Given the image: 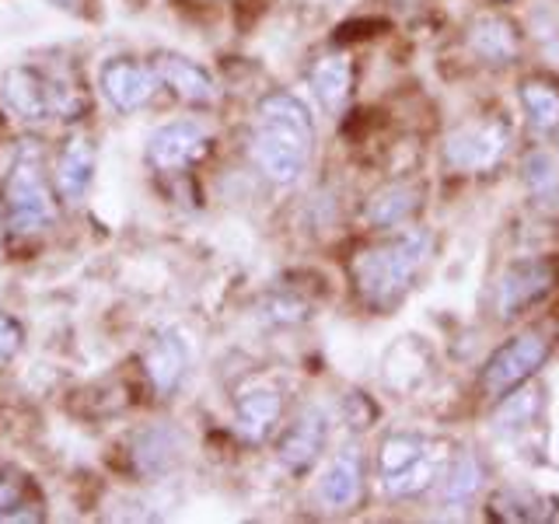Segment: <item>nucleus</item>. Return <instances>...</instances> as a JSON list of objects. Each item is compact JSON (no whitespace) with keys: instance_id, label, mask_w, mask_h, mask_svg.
<instances>
[{"instance_id":"1","label":"nucleus","mask_w":559,"mask_h":524,"mask_svg":"<svg viewBox=\"0 0 559 524\" xmlns=\"http://www.w3.org/2000/svg\"><path fill=\"white\" fill-rule=\"evenodd\" d=\"M314 122L308 105L290 92H273L259 102L252 130V162L276 186H294L308 171Z\"/></svg>"},{"instance_id":"2","label":"nucleus","mask_w":559,"mask_h":524,"mask_svg":"<svg viewBox=\"0 0 559 524\" xmlns=\"http://www.w3.org/2000/svg\"><path fill=\"white\" fill-rule=\"evenodd\" d=\"M430 249H433V235L427 227H406L402 235L360 252L354 262V284L360 301L378 311L395 308L413 290L419 270L430 259Z\"/></svg>"},{"instance_id":"3","label":"nucleus","mask_w":559,"mask_h":524,"mask_svg":"<svg viewBox=\"0 0 559 524\" xmlns=\"http://www.w3.org/2000/svg\"><path fill=\"white\" fill-rule=\"evenodd\" d=\"M84 92L60 74L35 67H11L0 78V112L22 127H46L52 119H74L84 112Z\"/></svg>"},{"instance_id":"4","label":"nucleus","mask_w":559,"mask_h":524,"mask_svg":"<svg viewBox=\"0 0 559 524\" xmlns=\"http://www.w3.org/2000/svg\"><path fill=\"white\" fill-rule=\"evenodd\" d=\"M0 210L4 227L14 238H35L57 221V192H52L46 168L35 151H22L0 189Z\"/></svg>"},{"instance_id":"5","label":"nucleus","mask_w":559,"mask_h":524,"mask_svg":"<svg viewBox=\"0 0 559 524\" xmlns=\"http://www.w3.org/2000/svg\"><path fill=\"white\" fill-rule=\"evenodd\" d=\"M381 486L392 497H416L437 476V454L427 437L419 433H392L378 454Z\"/></svg>"},{"instance_id":"6","label":"nucleus","mask_w":559,"mask_h":524,"mask_svg":"<svg viewBox=\"0 0 559 524\" xmlns=\"http://www.w3.org/2000/svg\"><path fill=\"white\" fill-rule=\"evenodd\" d=\"M546 357H549V340L538 336V332H524V336L500 346L497 354L486 360L479 389L489 398H503L507 392H514L518 384L528 381L538 367L546 364Z\"/></svg>"},{"instance_id":"7","label":"nucleus","mask_w":559,"mask_h":524,"mask_svg":"<svg viewBox=\"0 0 559 524\" xmlns=\"http://www.w3.org/2000/svg\"><path fill=\"white\" fill-rule=\"evenodd\" d=\"M556 284V270L549 259H518L511 262L493 287V311L497 319H518L535 301H542Z\"/></svg>"},{"instance_id":"8","label":"nucleus","mask_w":559,"mask_h":524,"mask_svg":"<svg viewBox=\"0 0 559 524\" xmlns=\"http://www.w3.org/2000/svg\"><path fill=\"white\" fill-rule=\"evenodd\" d=\"M507 144H511V130L497 119L468 122V127L454 130L444 144V162L454 171H489L493 168Z\"/></svg>"},{"instance_id":"9","label":"nucleus","mask_w":559,"mask_h":524,"mask_svg":"<svg viewBox=\"0 0 559 524\" xmlns=\"http://www.w3.org/2000/svg\"><path fill=\"white\" fill-rule=\"evenodd\" d=\"M210 133L197 119H175L157 127L147 140V162L157 171H182L206 157Z\"/></svg>"},{"instance_id":"10","label":"nucleus","mask_w":559,"mask_h":524,"mask_svg":"<svg viewBox=\"0 0 559 524\" xmlns=\"http://www.w3.org/2000/svg\"><path fill=\"white\" fill-rule=\"evenodd\" d=\"M157 84H162V78H157V70L140 63V60H127V57H116L102 67L98 74V87L105 102L112 105L116 112H136L144 109V105L154 98Z\"/></svg>"},{"instance_id":"11","label":"nucleus","mask_w":559,"mask_h":524,"mask_svg":"<svg viewBox=\"0 0 559 524\" xmlns=\"http://www.w3.org/2000/svg\"><path fill=\"white\" fill-rule=\"evenodd\" d=\"M325 441H329V416L322 406H308L287 427V433L280 437L276 454L290 472H305L325 451Z\"/></svg>"},{"instance_id":"12","label":"nucleus","mask_w":559,"mask_h":524,"mask_svg":"<svg viewBox=\"0 0 559 524\" xmlns=\"http://www.w3.org/2000/svg\"><path fill=\"white\" fill-rule=\"evenodd\" d=\"M144 374L162 398L179 392V384L189 374V346L179 332H162V336L151 340V346L144 349Z\"/></svg>"},{"instance_id":"13","label":"nucleus","mask_w":559,"mask_h":524,"mask_svg":"<svg viewBox=\"0 0 559 524\" xmlns=\"http://www.w3.org/2000/svg\"><path fill=\"white\" fill-rule=\"evenodd\" d=\"M280 413H284L280 392L266 389V384H252V389L238 392L235 398V430L241 433V441L262 444L276 430Z\"/></svg>"},{"instance_id":"14","label":"nucleus","mask_w":559,"mask_h":524,"mask_svg":"<svg viewBox=\"0 0 559 524\" xmlns=\"http://www.w3.org/2000/svg\"><path fill=\"white\" fill-rule=\"evenodd\" d=\"M364 497V462L357 448H343L319 479V500L329 511H354Z\"/></svg>"},{"instance_id":"15","label":"nucleus","mask_w":559,"mask_h":524,"mask_svg":"<svg viewBox=\"0 0 559 524\" xmlns=\"http://www.w3.org/2000/svg\"><path fill=\"white\" fill-rule=\"evenodd\" d=\"M95 179V140L74 133L60 151L57 162V189L67 203H84Z\"/></svg>"},{"instance_id":"16","label":"nucleus","mask_w":559,"mask_h":524,"mask_svg":"<svg viewBox=\"0 0 559 524\" xmlns=\"http://www.w3.org/2000/svg\"><path fill=\"white\" fill-rule=\"evenodd\" d=\"M154 70H157V78H162V84H168L179 98H186L192 105L217 102V84H214V78H210L200 63H192L186 57H175V52H168V57H157Z\"/></svg>"},{"instance_id":"17","label":"nucleus","mask_w":559,"mask_h":524,"mask_svg":"<svg viewBox=\"0 0 559 524\" xmlns=\"http://www.w3.org/2000/svg\"><path fill=\"white\" fill-rule=\"evenodd\" d=\"M311 87L314 98L329 116H343L349 92H354V63L346 57H325L311 67Z\"/></svg>"},{"instance_id":"18","label":"nucleus","mask_w":559,"mask_h":524,"mask_svg":"<svg viewBox=\"0 0 559 524\" xmlns=\"http://www.w3.org/2000/svg\"><path fill=\"white\" fill-rule=\"evenodd\" d=\"M468 43L476 49V57H483L486 63H511L521 49L518 28L507 17H493V14H486L472 25Z\"/></svg>"},{"instance_id":"19","label":"nucleus","mask_w":559,"mask_h":524,"mask_svg":"<svg viewBox=\"0 0 559 524\" xmlns=\"http://www.w3.org/2000/svg\"><path fill=\"white\" fill-rule=\"evenodd\" d=\"M419 203H424V189L416 182H395L367 203V221L374 227H399L416 214Z\"/></svg>"},{"instance_id":"20","label":"nucleus","mask_w":559,"mask_h":524,"mask_svg":"<svg viewBox=\"0 0 559 524\" xmlns=\"http://www.w3.org/2000/svg\"><path fill=\"white\" fill-rule=\"evenodd\" d=\"M521 105H524V116H528V127L535 133L559 130V87H552L546 81H524Z\"/></svg>"},{"instance_id":"21","label":"nucleus","mask_w":559,"mask_h":524,"mask_svg":"<svg viewBox=\"0 0 559 524\" xmlns=\"http://www.w3.org/2000/svg\"><path fill=\"white\" fill-rule=\"evenodd\" d=\"M136 468L147 472V476H157V472H168L175 465V458H179V433H171L165 427L157 430H144L136 437Z\"/></svg>"},{"instance_id":"22","label":"nucleus","mask_w":559,"mask_h":524,"mask_svg":"<svg viewBox=\"0 0 559 524\" xmlns=\"http://www.w3.org/2000/svg\"><path fill=\"white\" fill-rule=\"evenodd\" d=\"M479 486H483V465L476 462L472 451H462L459 458L451 462L448 476L441 483V500L448 507H462L479 493Z\"/></svg>"},{"instance_id":"23","label":"nucleus","mask_w":559,"mask_h":524,"mask_svg":"<svg viewBox=\"0 0 559 524\" xmlns=\"http://www.w3.org/2000/svg\"><path fill=\"white\" fill-rule=\"evenodd\" d=\"M0 521H43V503L14 476H0Z\"/></svg>"},{"instance_id":"24","label":"nucleus","mask_w":559,"mask_h":524,"mask_svg":"<svg viewBox=\"0 0 559 524\" xmlns=\"http://www.w3.org/2000/svg\"><path fill=\"white\" fill-rule=\"evenodd\" d=\"M524 182L532 186V192H535L538 200L556 196V189H559V168H556V162H552L546 151L528 154V162H524Z\"/></svg>"},{"instance_id":"25","label":"nucleus","mask_w":559,"mask_h":524,"mask_svg":"<svg viewBox=\"0 0 559 524\" xmlns=\"http://www.w3.org/2000/svg\"><path fill=\"white\" fill-rule=\"evenodd\" d=\"M538 413V395L535 392H511V398L503 402V409L497 413L500 430H521L528 427Z\"/></svg>"},{"instance_id":"26","label":"nucleus","mask_w":559,"mask_h":524,"mask_svg":"<svg viewBox=\"0 0 559 524\" xmlns=\"http://www.w3.org/2000/svg\"><path fill=\"white\" fill-rule=\"evenodd\" d=\"M22 325H17L11 314L0 311V364H8L17 349H22Z\"/></svg>"},{"instance_id":"27","label":"nucleus","mask_w":559,"mask_h":524,"mask_svg":"<svg viewBox=\"0 0 559 524\" xmlns=\"http://www.w3.org/2000/svg\"><path fill=\"white\" fill-rule=\"evenodd\" d=\"M52 8H63V11H70V14H84V8L92 4V0H49Z\"/></svg>"},{"instance_id":"28","label":"nucleus","mask_w":559,"mask_h":524,"mask_svg":"<svg viewBox=\"0 0 559 524\" xmlns=\"http://www.w3.org/2000/svg\"><path fill=\"white\" fill-rule=\"evenodd\" d=\"M500 4H511V0H500Z\"/></svg>"}]
</instances>
